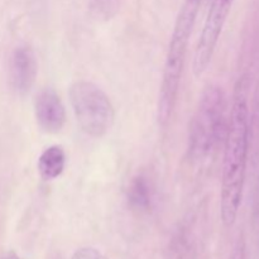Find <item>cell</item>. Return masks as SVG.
Returning <instances> with one entry per match:
<instances>
[{
  "label": "cell",
  "instance_id": "6da1fadb",
  "mask_svg": "<svg viewBox=\"0 0 259 259\" xmlns=\"http://www.w3.org/2000/svg\"><path fill=\"white\" fill-rule=\"evenodd\" d=\"M249 133L247 81L242 77L235 85L224 138L220 218L227 228L235 224L242 206L249 152Z\"/></svg>",
  "mask_w": 259,
  "mask_h": 259
},
{
  "label": "cell",
  "instance_id": "7a4b0ae2",
  "mask_svg": "<svg viewBox=\"0 0 259 259\" xmlns=\"http://www.w3.org/2000/svg\"><path fill=\"white\" fill-rule=\"evenodd\" d=\"M202 0H184L172 30L171 40L164 60L163 73L157 103V120L166 128L174 116L179 98L182 73L186 63L189 42L197 20Z\"/></svg>",
  "mask_w": 259,
  "mask_h": 259
},
{
  "label": "cell",
  "instance_id": "3957f363",
  "mask_svg": "<svg viewBox=\"0 0 259 259\" xmlns=\"http://www.w3.org/2000/svg\"><path fill=\"white\" fill-rule=\"evenodd\" d=\"M219 85L205 86L189 126L187 157L194 164H204L217 153L227 132V100Z\"/></svg>",
  "mask_w": 259,
  "mask_h": 259
},
{
  "label": "cell",
  "instance_id": "277c9868",
  "mask_svg": "<svg viewBox=\"0 0 259 259\" xmlns=\"http://www.w3.org/2000/svg\"><path fill=\"white\" fill-rule=\"evenodd\" d=\"M76 121L88 136L101 138L113 128L115 108L105 91L88 80L75 81L68 89Z\"/></svg>",
  "mask_w": 259,
  "mask_h": 259
},
{
  "label": "cell",
  "instance_id": "5b68a950",
  "mask_svg": "<svg viewBox=\"0 0 259 259\" xmlns=\"http://www.w3.org/2000/svg\"><path fill=\"white\" fill-rule=\"evenodd\" d=\"M235 0H211L194 53L192 71L200 77L209 67Z\"/></svg>",
  "mask_w": 259,
  "mask_h": 259
},
{
  "label": "cell",
  "instance_id": "8992f818",
  "mask_svg": "<svg viewBox=\"0 0 259 259\" xmlns=\"http://www.w3.org/2000/svg\"><path fill=\"white\" fill-rule=\"evenodd\" d=\"M34 115L38 126L47 134H57L66 124V108L57 91L45 88L34 99Z\"/></svg>",
  "mask_w": 259,
  "mask_h": 259
},
{
  "label": "cell",
  "instance_id": "52a82bcc",
  "mask_svg": "<svg viewBox=\"0 0 259 259\" xmlns=\"http://www.w3.org/2000/svg\"><path fill=\"white\" fill-rule=\"evenodd\" d=\"M38 73V62L34 50L27 45L15 48L10 57L9 77L12 88L20 96L30 93Z\"/></svg>",
  "mask_w": 259,
  "mask_h": 259
},
{
  "label": "cell",
  "instance_id": "ba28073f",
  "mask_svg": "<svg viewBox=\"0 0 259 259\" xmlns=\"http://www.w3.org/2000/svg\"><path fill=\"white\" fill-rule=\"evenodd\" d=\"M126 199L131 209L138 212H147L153 205L154 190L151 180L146 175H137L129 184Z\"/></svg>",
  "mask_w": 259,
  "mask_h": 259
},
{
  "label": "cell",
  "instance_id": "9c48e42d",
  "mask_svg": "<svg viewBox=\"0 0 259 259\" xmlns=\"http://www.w3.org/2000/svg\"><path fill=\"white\" fill-rule=\"evenodd\" d=\"M66 152L62 146L53 144L47 147L38 157V172L45 181H53L63 174L66 168Z\"/></svg>",
  "mask_w": 259,
  "mask_h": 259
},
{
  "label": "cell",
  "instance_id": "30bf717a",
  "mask_svg": "<svg viewBox=\"0 0 259 259\" xmlns=\"http://www.w3.org/2000/svg\"><path fill=\"white\" fill-rule=\"evenodd\" d=\"M124 0H89L94 17L101 22L113 19L120 10Z\"/></svg>",
  "mask_w": 259,
  "mask_h": 259
},
{
  "label": "cell",
  "instance_id": "8fae6325",
  "mask_svg": "<svg viewBox=\"0 0 259 259\" xmlns=\"http://www.w3.org/2000/svg\"><path fill=\"white\" fill-rule=\"evenodd\" d=\"M71 259H109L104 253L94 247H82L75 250Z\"/></svg>",
  "mask_w": 259,
  "mask_h": 259
},
{
  "label": "cell",
  "instance_id": "7c38bea8",
  "mask_svg": "<svg viewBox=\"0 0 259 259\" xmlns=\"http://www.w3.org/2000/svg\"><path fill=\"white\" fill-rule=\"evenodd\" d=\"M229 259H245V245L243 240H239V242L235 244L232 253H230Z\"/></svg>",
  "mask_w": 259,
  "mask_h": 259
},
{
  "label": "cell",
  "instance_id": "4fadbf2b",
  "mask_svg": "<svg viewBox=\"0 0 259 259\" xmlns=\"http://www.w3.org/2000/svg\"><path fill=\"white\" fill-rule=\"evenodd\" d=\"M2 259H19V258H18L17 255H14V254H10V255H7V257H4Z\"/></svg>",
  "mask_w": 259,
  "mask_h": 259
}]
</instances>
